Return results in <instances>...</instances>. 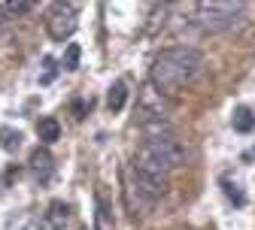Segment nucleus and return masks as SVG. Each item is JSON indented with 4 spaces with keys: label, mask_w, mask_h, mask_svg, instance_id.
<instances>
[{
    "label": "nucleus",
    "mask_w": 255,
    "mask_h": 230,
    "mask_svg": "<svg viewBox=\"0 0 255 230\" xmlns=\"http://www.w3.org/2000/svg\"><path fill=\"white\" fill-rule=\"evenodd\" d=\"M204 70V55L191 46H170V49H161L152 61V70H149V79H152V88L158 94H173L179 88H185L188 82H195Z\"/></svg>",
    "instance_id": "f257e3e1"
},
{
    "label": "nucleus",
    "mask_w": 255,
    "mask_h": 230,
    "mask_svg": "<svg viewBox=\"0 0 255 230\" xmlns=\"http://www.w3.org/2000/svg\"><path fill=\"white\" fill-rule=\"evenodd\" d=\"M185 146L170 134V137H155V140H146L137 154H134V170L146 173V176H155V179H167L170 170L182 167L185 160Z\"/></svg>",
    "instance_id": "f03ea898"
},
{
    "label": "nucleus",
    "mask_w": 255,
    "mask_h": 230,
    "mask_svg": "<svg viewBox=\"0 0 255 230\" xmlns=\"http://www.w3.org/2000/svg\"><path fill=\"white\" fill-rule=\"evenodd\" d=\"M243 12L246 6L240 0H201L195 6V21L207 34H222V30L237 27L243 21Z\"/></svg>",
    "instance_id": "7ed1b4c3"
},
{
    "label": "nucleus",
    "mask_w": 255,
    "mask_h": 230,
    "mask_svg": "<svg viewBox=\"0 0 255 230\" xmlns=\"http://www.w3.org/2000/svg\"><path fill=\"white\" fill-rule=\"evenodd\" d=\"M164 194H167V179H155V176H146V173L131 167L128 185H125V200H128V209L134 215L152 212V206L161 200Z\"/></svg>",
    "instance_id": "20e7f679"
},
{
    "label": "nucleus",
    "mask_w": 255,
    "mask_h": 230,
    "mask_svg": "<svg viewBox=\"0 0 255 230\" xmlns=\"http://www.w3.org/2000/svg\"><path fill=\"white\" fill-rule=\"evenodd\" d=\"M76 6L73 3H52L49 12H46V34L55 40V43H67L73 34H76Z\"/></svg>",
    "instance_id": "39448f33"
},
{
    "label": "nucleus",
    "mask_w": 255,
    "mask_h": 230,
    "mask_svg": "<svg viewBox=\"0 0 255 230\" xmlns=\"http://www.w3.org/2000/svg\"><path fill=\"white\" fill-rule=\"evenodd\" d=\"M67 218H70V206L64 200H52L49 209L43 212V218L37 221V230H64Z\"/></svg>",
    "instance_id": "423d86ee"
},
{
    "label": "nucleus",
    "mask_w": 255,
    "mask_h": 230,
    "mask_svg": "<svg viewBox=\"0 0 255 230\" xmlns=\"http://www.w3.org/2000/svg\"><path fill=\"white\" fill-rule=\"evenodd\" d=\"M27 167H30V173H34V179H37V182H43V185H46V182L55 176V157L49 154V149H34V152H30Z\"/></svg>",
    "instance_id": "0eeeda50"
},
{
    "label": "nucleus",
    "mask_w": 255,
    "mask_h": 230,
    "mask_svg": "<svg viewBox=\"0 0 255 230\" xmlns=\"http://www.w3.org/2000/svg\"><path fill=\"white\" fill-rule=\"evenodd\" d=\"M37 137H40L43 146L58 143L61 140V124H58V118H40L37 121Z\"/></svg>",
    "instance_id": "6e6552de"
},
{
    "label": "nucleus",
    "mask_w": 255,
    "mask_h": 230,
    "mask_svg": "<svg viewBox=\"0 0 255 230\" xmlns=\"http://www.w3.org/2000/svg\"><path fill=\"white\" fill-rule=\"evenodd\" d=\"M94 224H98V230H113L110 206H107V200H104L101 191H94Z\"/></svg>",
    "instance_id": "1a4fd4ad"
},
{
    "label": "nucleus",
    "mask_w": 255,
    "mask_h": 230,
    "mask_svg": "<svg viewBox=\"0 0 255 230\" xmlns=\"http://www.w3.org/2000/svg\"><path fill=\"white\" fill-rule=\"evenodd\" d=\"M125 103H128V85H125V82H116V85L110 88L107 106H110V112H122V109H125Z\"/></svg>",
    "instance_id": "9d476101"
},
{
    "label": "nucleus",
    "mask_w": 255,
    "mask_h": 230,
    "mask_svg": "<svg viewBox=\"0 0 255 230\" xmlns=\"http://www.w3.org/2000/svg\"><path fill=\"white\" fill-rule=\"evenodd\" d=\"M252 127H255V115H252V109L240 106V109L234 112V130H240V134H249Z\"/></svg>",
    "instance_id": "9b49d317"
},
{
    "label": "nucleus",
    "mask_w": 255,
    "mask_h": 230,
    "mask_svg": "<svg viewBox=\"0 0 255 230\" xmlns=\"http://www.w3.org/2000/svg\"><path fill=\"white\" fill-rule=\"evenodd\" d=\"M21 146V134L12 127H0V149L3 152H15Z\"/></svg>",
    "instance_id": "f8f14e48"
},
{
    "label": "nucleus",
    "mask_w": 255,
    "mask_h": 230,
    "mask_svg": "<svg viewBox=\"0 0 255 230\" xmlns=\"http://www.w3.org/2000/svg\"><path fill=\"white\" fill-rule=\"evenodd\" d=\"M222 188H225V197L234 203V206H246V194L240 191V185L237 182H231V179H222Z\"/></svg>",
    "instance_id": "ddd939ff"
},
{
    "label": "nucleus",
    "mask_w": 255,
    "mask_h": 230,
    "mask_svg": "<svg viewBox=\"0 0 255 230\" xmlns=\"http://www.w3.org/2000/svg\"><path fill=\"white\" fill-rule=\"evenodd\" d=\"M0 9L9 12V15H27L34 9V3H30V0H15V3H0Z\"/></svg>",
    "instance_id": "4468645a"
},
{
    "label": "nucleus",
    "mask_w": 255,
    "mask_h": 230,
    "mask_svg": "<svg viewBox=\"0 0 255 230\" xmlns=\"http://www.w3.org/2000/svg\"><path fill=\"white\" fill-rule=\"evenodd\" d=\"M79 67V46L70 43L67 46V55H64V70H76Z\"/></svg>",
    "instance_id": "2eb2a0df"
},
{
    "label": "nucleus",
    "mask_w": 255,
    "mask_h": 230,
    "mask_svg": "<svg viewBox=\"0 0 255 230\" xmlns=\"http://www.w3.org/2000/svg\"><path fill=\"white\" fill-rule=\"evenodd\" d=\"M73 112H76V118H85V103L76 100V103H73Z\"/></svg>",
    "instance_id": "dca6fc26"
},
{
    "label": "nucleus",
    "mask_w": 255,
    "mask_h": 230,
    "mask_svg": "<svg viewBox=\"0 0 255 230\" xmlns=\"http://www.w3.org/2000/svg\"><path fill=\"white\" fill-rule=\"evenodd\" d=\"M82 230H85V227H82Z\"/></svg>",
    "instance_id": "f3484780"
}]
</instances>
